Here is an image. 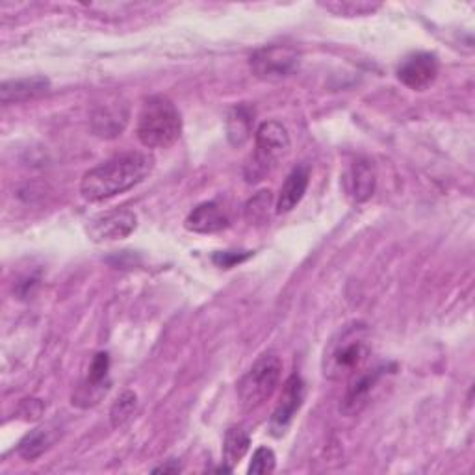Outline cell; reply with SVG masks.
Wrapping results in <instances>:
<instances>
[{
	"mask_svg": "<svg viewBox=\"0 0 475 475\" xmlns=\"http://www.w3.org/2000/svg\"><path fill=\"white\" fill-rule=\"evenodd\" d=\"M303 401H305V383L299 376L294 374L284 383L281 401L272 416V431L275 437H283L286 433L295 412L301 408Z\"/></svg>",
	"mask_w": 475,
	"mask_h": 475,
	"instance_id": "cell-11",
	"label": "cell"
},
{
	"mask_svg": "<svg viewBox=\"0 0 475 475\" xmlns=\"http://www.w3.org/2000/svg\"><path fill=\"white\" fill-rule=\"evenodd\" d=\"M136 227L138 218L130 210H112L93 218L88 225V234L93 242H116L130 236Z\"/></svg>",
	"mask_w": 475,
	"mask_h": 475,
	"instance_id": "cell-8",
	"label": "cell"
},
{
	"mask_svg": "<svg viewBox=\"0 0 475 475\" xmlns=\"http://www.w3.org/2000/svg\"><path fill=\"white\" fill-rule=\"evenodd\" d=\"M108 369H110V356L108 353H97L86 381L78 387V390L73 396V405L88 408L100 401V398L108 392L110 381H108Z\"/></svg>",
	"mask_w": 475,
	"mask_h": 475,
	"instance_id": "cell-9",
	"label": "cell"
},
{
	"mask_svg": "<svg viewBox=\"0 0 475 475\" xmlns=\"http://www.w3.org/2000/svg\"><path fill=\"white\" fill-rule=\"evenodd\" d=\"M299 62L301 55L294 46L270 45L253 52L249 66L256 78L263 82H279L294 75L299 67Z\"/></svg>",
	"mask_w": 475,
	"mask_h": 475,
	"instance_id": "cell-6",
	"label": "cell"
},
{
	"mask_svg": "<svg viewBox=\"0 0 475 475\" xmlns=\"http://www.w3.org/2000/svg\"><path fill=\"white\" fill-rule=\"evenodd\" d=\"M138 407V396L130 390L123 392L112 405V410H110V419H112V426L114 428H121L125 426L127 421L130 419V416L134 414Z\"/></svg>",
	"mask_w": 475,
	"mask_h": 475,
	"instance_id": "cell-20",
	"label": "cell"
},
{
	"mask_svg": "<svg viewBox=\"0 0 475 475\" xmlns=\"http://www.w3.org/2000/svg\"><path fill=\"white\" fill-rule=\"evenodd\" d=\"M249 446H251V439L247 431H243L238 426L231 428L225 433V442H223V466L232 470L234 464H238L245 457Z\"/></svg>",
	"mask_w": 475,
	"mask_h": 475,
	"instance_id": "cell-18",
	"label": "cell"
},
{
	"mask_svg": "<svg viewBox=\"0 0 475 475\" xmlns=\"http://www.w3.org/2000/svg\"><path fill=\"white\" fill-rule=\"evenodd\" d=\"M372 356V336L364 324L342 329L327 346L324 355V376L331 381L353 377L366 367Z\"/></svg>",
	"mask_w": 475,
	"mask_h": 475,
	"instance_id": "cell-2",
	"label": "cell"
},
{
	"mask_svg": "<svg viewBox=\"0 0 475 475\" xmlns=\"http://www.w3.org/2000/svg\"><path fill=\"white\" fill-rule=\"evenodd\" d=\"M249 256H251V253H232V251H227V253H216V254H214V263H218L220 268L229 270V268L236 266V263L243 262V260L249 258Z\"/></svg>",
	"mask_w": 475,
	"mask_h": 475,
	"instance_id": "cell-24",
	"label": "cell"
},
{
	"mask_svg": "<svg viewBox=\"0 0 475 475\" xmlns=\"http://www.w3.org/2000/svg\"><path fill=\"white\" fill-rule=\"evenodd\" d=\"M253 123H254V110L245 102L236 104L227 116V138L231 145L242 147L253 134Z\"/></svg>",
	"mask_w": 475,
	"mask_h": 475,
	"instance_id": "cell-16",
	"label": "cell"
},
{
	"mask_svg": "<svg viewBox=\"0 0 475 475\" xmlns=\"http://www.w3.org/2000/svg\"><path fill=\"white\" fill-rule=\"evenodd\" d=\"M377 171L372 160L358 158L349 171V193L356 202H364L376 193Z\"/></svg>",
	"mask_w": 475,
	"mask_h": 475,
	"instance_id": "cell-14",
	"label": "cell"
},
{
	"mask_svg": "<svg viewBox=\"0 0 475 475\" xmlns=\"http://www.w3.org/2000/svg\"><path fill=\"white\" fill-rule=\"evenodd\" d=\"M227 225H229L227 214L214 201L202 202L197 208H193L184 222V227L190 232H197V234H214L227 229Z\"/></svg>",
	"mask_w": 475,
	"mask_h": 475,
	"instance_id": "cell-12",
	"label": "cell"
},
{
	"mask_svg": "<svg viewBox=\"0 0 475 475\" xmlns=\"http://www.w3.org/2000/svg\"><path fill=\"white\" fill-rule=\"evenodd\" d=\"M385 372H387V366L364 367L353 377H349V387L340 403V412L344 416L360 414L366 408V405L369 403V396H372L374 388L377 387V383L381 381Z\"/></svg>",
	"mask_w": 475,
	"mask_h": 475,
	"instance_id": "cell-7",
	"label": "cell"
},
{
	"mask_svg": "<svg viewBox=\"0 0 475 475\" xmlns=\"http://www.w3.org/2000/svg\"><path fill=\"white\" fill-rule=\"evenodd\" d=\"M48 88H50V82L45 77L8 80L0 86V100H3V104L26 102V100L45 95L48 91Z\"/></svg>",
	"mask_w": 475,
	"mask_h": 475,
	"instance_id": "cell-13",
	"label": "cell"
},
{
	"mask_svg": "<svg viewBox=\"0 0 475 475\" xmlns=\"http://www.w3.org/2000/svg\"><path fill=\"white\" fill-rule=\"evenodd\" d=\"M138 139L147 149H168L182 134V118L173 100L164 95L149 97L138 116Z\"/></svg>",
	"mask_w": 475,
	"mask_h": 475,
	"instance_id": "cell-3",
	"label": "cell"
},
{
	"mask_svg": "<svg viewBox=\"0 0 475 475\" xmlns=\"http://www.w3.org/2000/svg\"><path fill=\"white\" fill-rule=\"evenodd\" d=\"M439 77V60L431 52H416L405 58V62L398 69V78L403 86L424 91L428 89Z\"/></svg>",
	"mask_w": 475,
	"mask_h": 475,
	"instance_id": "cell-10",
	"label": "cell"
},
{
	"mask_svg": "<svg viewBox=\"0 0 475 475\" xmlns=\"http://www.w3.org/2000/svg\"><path fill=\"white\" fill-rule=\"evenodd\" d=\"M275 453L270 448H258L253 455V460L249 464V473L253 475H263V473H272L275 470Z\"/></svg>",
	"mask_w": 475,
	"mask_h": 475,
	"instance_id": "cell-22",
	"label": "cell"
},
{
	"mask_svg": "<svg viewBox=\"0 0 475 475\" xmlns=\"http://www.w3.org/2000/svg\"><path fill=\"white\" fill-rule=\"evenodd\" d=\"M256 149L253 164L247 168V181H262L272 168H275L290 152V134L279 121H266L256 129Z\"/></svg>",
	"mask_w": 475,
	"mask_h": 475,
	"instance_id": "cell-5",
	"label": "cell"
},
{
	"mask_svg": "<svg viewBox=\"0 0 475 475\" xmlns=\"http://www.w3.org/2000/svg\"><path fill=\"white\" fill-rule=\"evenodd\" d=\"M52 435L48 429L45 428H37L34 431H30L21 442H19V455L25 459V460H36L39 459L50 446H52Z\"/></svg>",
	"mask_w": 475,
	"mask_h": 475,
	"instance_id": "cell-19",
	"label": "cell"
},
{
	"mask_svg": "<svg viewBox=\"0 0 475 475\" xmlns=\"http://www.w3.org/2000/svg\"><path fill=\"white\" fill-rule=\"evenodd\" d=\"M270 204H272V191L263 190L258 195H254L247 206H245V218L249 223H258L268 218L270 212Z\"/></svg>",
	"mask_w": 475,
	"mask_h": 475,
	"instance_id": "cell-21",
	"label": "cell"
},
{
	"mask_svg": "<svg viewBox=\"0 0 475 475\" xmlns=\"http://www.w3.org/2000/svg\"><path fill=\"white\" fill-rule=\"evenodd\" d=\"M154 168V158L147 152H127L110 158L89 170L80 182V193L86 201L98 202L129 191L143 182Z\"/></svg>",
	"mask_w": 475,
	"mask_h": 475,
	"instance_id": "cell-1",
	"label": "cell"
},
{
	"mask_svg": "<svg viewBox=\"0 0 475 475\" xmlns=\"http://www.w3.org/2000/svg\"><path fill=\"white\" fill-rule=\"evenodd\" d=\"M93 132L100 138H116L127 125V112L121 107H104L93 114Z\"/></svg>",
	"mask_w": 475,
	"mask_h": 475,
	"instance_id": "cell-17",
	"label": "cell"
},
{
	"mask_svg": "<svg viewBox=\"0 0 475 475\" xmlns=\"http://www.w3.org/2000/svg\"><path fill=\"white\" fill-rule=\"evenodd\" d=\"M182 468L179 460H170L168 464H162L160 468H154V473H179Z\"/></svg>",
	"mask_w": 475,
	"mask_h": 475,
	"instance_id": "cell-25",
	"label": "cell"
},
{
	"mask_svg": "<svg viewBox=\"0 0 475 475\" xmlns=\"http://www.w3.org/2000/svg\"><path fill=\"white\" fill-rule=\"evenodd\" d=\"M310 182V170L308 166H297L295 170H292V173L286 177L279 199H277V212L279 214H286L290 210H294L301 199L306 193Z\"/></svg>",
	"mask_w": 475,
	"mask_h": 475,
	"instance_id": "cell-15",
	"label": "cell"
},
{
	"mask_svg": "<svg viewBox=\"0 0 475 475\" xmlns=\"http://www.w3.org/2000/svg\"><path fill=\"white\" fill-rule=\"evenodd\" d=\"M283 360L275 353L262 355L238 383V398L243 412H254L266 403L281 383Z\"/></svg>",
	"mask_w": 475,
	"mask_h": 475,
	"instance_id": "cell-4",
	"label": "cell"
},
{
	"mask_svg": "<svg viewBox=\"0 0 475 475\" xmlns=\"http://www.w3.org/2000/svg\"><path fill=\"white\" fill-rule=\"evenodd\" d=\"M322 6L329 12H335L336 15H367L379 8V5L369 3H327Z\"/></svg>",
	"mask_w": 475,
	"mask_h": 475,
	"instance_id": "cell-23",
	"label": "cell"
}]
</instances>
